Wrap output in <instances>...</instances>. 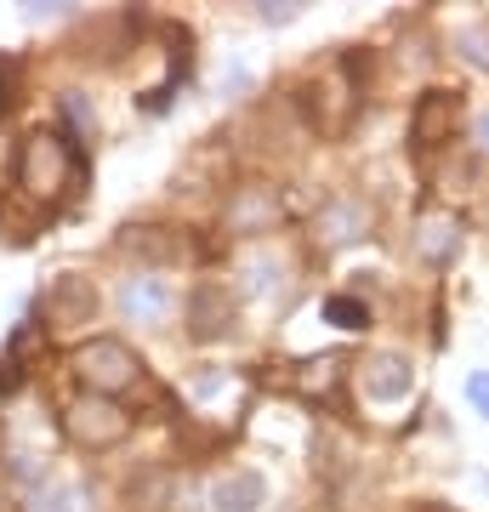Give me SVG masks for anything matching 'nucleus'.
Returning <instances> with one entry per match:
<instances>
[{
  "label": "nucleus",
  "mask_w": 489,
  "mask_h": 512,
  "mask_svg": "<svg viewBox=\"0 0 489 512\" xmlns=\"http://www.w3.org/2000/svg\"><path fill=\"white\" fill-rule=\"evenodd\" d=\"M0 507H6V484H0Z\"/></svg>",
  "instance_id": "27"
},
{
  "label": "nucleus",
  "mask_w": 489,
  "mask_h": 512,
  "mask_svg": "<svg viewBox=\"0 0 489 512\" xmlns=\"http://www.w3.org/2000/svg\"><path fill=\"white\" fill-rule=\"evenodd\" d=\"M182 330H188V342H228L239 330V302L228 285L217 279H200L188 302H182Z\"/></svg>",
  "instance_id": "4"
},
{
  "label": "nucleus",
  "mask_w": 489,
  "mask_h": 512,
  "mask_svg": "<svg viewBox=\"0 0 489 512\" xmlns=\"http://www.w3.org/2000/svg\"><path fill=\"white\" fill-rule=\"evenodd\" d=\"M279 217H285V205H279V188L268 183H245L228 200V234H268V228H279Z\"/></svg>",
  "instance_id": "8"
},
{
  "label": "nucleus",
  "mask_w": 489,
  "mask_h": 512,
  "mask_svg": "<svg viewBox=\"0 0 489 512\" xmlns=\"http://www.w3.org/2000/svg\"><path fill=\"white\" fill-rule=\"evenodd\" d=\"M18 171V148H12V137H6V126H0V194H6V177Z\"/></svg>",
  "instance_id": "24"
},
{
  "label": "nucleus",
  "mask_w": 489,
  "mask_h": 512,
  "mask_svg": "<svg viewBox=\"0 0 489 512\" xmlns=\"http://www.w3.org/2000/svg\"><path fill=\"white\" fill-rule=\"evenodd\" d=\"M410 245H416V256L427 268H450L455 256H461V217H450V211H421Z\"/></svg>",
  "instance_id": "9"
},
{
  "label": "nucleus",
  "mask_w": 489,
  "mask_h": 512,
  "mask_svg": "<svg viewBox=\"0 0 489 512\" xmlns=\"http://www.w3.org/2000/svg\"><path fill=\"white\" fill-rule=\"evenodd\" d=\"M74 376L86 382V393H126V387L143 382V359L126 348V342H114V336H97V342H80L74 348Z\"/></svg>",
  "instance_id": "2"
},
{
  "label": "nucleus",
  "mask_w": 489,
  "mask_h": 512,
  "mask_svg": "<svg viewBox=\"0 0 489 512\" xmlns=\"http://www.w3.org/2000/svg\"><path fill=\"white\" fill-rule=\"evenodd\" d=\"M313 228H319V245H325V251H342V245H359V239L376 228V211H370L359 194H336V200L319 211Z\"/></svg>",
  "instance_id": "6"
},
{
  "label": "nucleus",
  "mask_w": 489,
  "mask_h": 512,
  "mask_svg": "<svg viewBox=\"0 0 489 512\" xmlns=\"http://www.w3.org/2000/svg\"><path fill=\"white\" fill-rule=\"evenodd\" d=\"M6 473L18 478V484H46V461L40 456H12L6 461Z\"/></svg>",
  "instance_id": "22"
},
{
  "label": "nucleus",
  "mask_w": 489,
  "mask_h": 512,
  "mask_svg": "<svg viewBox=\"0 0 489 512\" xmlns=\"http://www.w3.org/2000/svg\"><path fill=\"white\" fill-rule=\"evenodd\" d=\"M455 131H461V92H444V86L421 92L416 114H410V143L416 148H444Z\"/></svg>",
  "instance_id": "5"
},
{
  "label": "nucleus",
  "mask_w": 489,
  "mask_h": 512,
  "mask_svg": "<svg viewBox=\"0 0 489 512\" xmlns=\"http://www.w3.org/2000/svg\"><path fill=\"white\" fill-rule=\"evenodd\" d=\"M450 46H455V57H461L467 69L489 74V23H461V29L450 35Z\"/></svg>",
  "instance_id": "14"
},
{
  "label": "nucleus",
  "mask_w": 489,
  "mask_h": 512,
  "mask_svg": "<svg viewBox=\"0 0 489 512\" xmlns=\"http://www.w3.org/2000/svg\"><path fill=\"white\" fill-rule=\"evenodd\" d=\"M69 12H74V6H69V0H23V18H29V23H46V18H69Z\"/></svg>",
  "instance_id": "21"
},
{
  "label": "nucleus",
  "mask_w": 489,
  "mask_h": 512,
  "mask_svg": "<svg viewBox=\"0 0 489 512\" xmlns=\"http://www.w3.org/2000/svg\"><path fill=\"white\" fill-rule=\"evenodd\" d=\"M256 18L262 23H296L302 18V0H256Z\"/></svg>",
  "instance_id": "20"
},
{
  "label": "nucleus",
  "mask_w": 489,
  "mask_h": 512,
  "mask_svg": "<svg viewBox=\"0 0 489 512\" xmlns=\"http://www.w3.org/2000/svg\"><path fill=\"white\" fill-rule=\"evenodd\" d=\"M114 302L126 313V325H160L165 313H171V291H165L160 274H131Z\"/></svg>",
  "instance_id": "10"
},
{
  "label": "nucleus",
  "mask_w": 489,
  "mask_h": 512,
  "mask_svg": "<svg viewBox=\"0 0 489 512\" xmlns=\"http://www.w3.org/2000/svg\"><path fill=\"white\" fill-rule=\"evenodd\" d=\"M217 387H222V376H217V370H205V376H200V387H194V393H200V399H211Z\"/></svg>",
  "instance_id": "26"
},
{
  "label": "nucleus",
  "mask_w": 489,
  "mask_h": 512,
  "mask_svg": "<svg viewBox=\"0 0 489 512\" xmlns=\"http://www.w3.org/2000/svg\"><path fill=\"white\" fill-rule=\"evenodd\" d=\"M268 507V478L256 467H239V473H222L211 484V512H262Z\"/></svg>",
  "instance_id": "11"
},
{
  "label": "nucleus",
  "mask_w": 489,
  "mask_h": 512,
  "mask_svg": "<svg viewBox=\"0 0 489 512\" xmlns=\"http://www.w3.org/2000/svg\"><path fill=\"white\" fill-rule=\"evenodd\" d=\"M472 143H478V154L489 160V109L478 114V120H472Z\"/></svg>",
  "instance_id": "25"
},
{
  "label": "nucleus",
  "mask_w": 489,
  "mask_h": 512,
  "mask_svg": "<svg viewBox=\"0 0 489 512\" xmlns=\"http://www.w3.org/2000/svg\"><path fill=\"white\" fill-rule=\"evenodd\" d=\"M325 325H336V330H364L370 325V308H364L359 296H325Z\"/></svg>",
  "instance_id": "16"
},
{
  "label": "nucleus",
  "mask_w": 489,
  "mask_h": 512,
  "mask_svg": "<svg viewBox=\"0 0 489 512\" xmlns=\"http://www.w3.org/2000/svg\"><path fill=\"white\" fill-rule=\"evenodd\" d=\"M18 86H23V63H18V52H0V114L18 103Z\"/></svg>",
  "instance_id": "19"
},
{
  "label": "nucleus",
  "mask_w": 489,
  "mask_h": 512,
  "mask_svg": "<svg viewBox=\"0 0 489 512\" xmlns=\"http://www.w3.org/2000/svg\"><path fill=\"white\" fill-rule=\"evenodd\" d=\"M35 512H86V484H57L35 495Z\"/></svg>",
  "instance_id": "17"
},
{
  "label": "nucleus",
  "mask_w": 489,
  "mask_h": 512,
  "mask_svg": "<svg viewBox=\"0 0 489 512\" xmlns=\"http://www.w3.org/2000/svg\"><path fill=\"white\" fill-rule=\"evenodd\" d=\"M57 114H63V126H69L74 137H97V109H91L86 92H63L57 97Z\"/></svg>",
  "instance_id": "15"
},
{
  "label": "nucleus",
  "mask_w": 489,
  "mask_h": 512,
  "mask_svg": "<svg viewBox=\"0 0 489 512\" xmlns=\"http://www.w3.org/2000/svg\"><path fill=\"white\" fill-rule=\"evenodd\" d=\"M46 308H52V325H86L91 313H97V285L80 274H63V279H52Z\"/></svg>",
  "instance_id": "12"
},
{
  "label": "nucleus",
  "mask_w": 489,
  "mask_h": 512,
  "mask_svg": "<svg viewBox=\"0 0 489 512\" xmlns=\"http://www.w3.org/2000/svg\"><path fill=\"white\" fill-rule=\"evenodd\" d=\"M239 274H245V291L251 296H273L279 285H285V262L273 251H251L245 262H239Z\"/></svg>",
  "instance_id": "13"
},
{
  "label": "nucleus",
  "mask_w": 489,
  "mask_h": 512,
  "mask_svg": "<svg viewBox=\"0 0 489 512\" xmlns=\"http://www.w3.org/2000/svg\"><path fill=\"white\" fill-rule=\"evenodd\" d=\"M126 251H137V256H154V262H165V256L177 251V245L165 239V228H126Z\"/></svg>",
  "instance_id": "18"
},
{
  "label": "nucleus",
  "mask_w": 489,
  "mask_h": 512,
  "mask_svg": "<svg viewBox=\"0 0 489 512\" xmlns=\"http://www.w3.org/2000/svg\"><path fill=\"white\" fill-rule=\"evenodd\" d=\"M63 433L86 450H114L131 433V410L103 399V393H80V399L63 404Z\"/></svg>",
  "instance_id": "3"
},
{
  "label": "nucleus",
  "mask_w": 489,
  "mask_h": 512,
  "mask_svg": "<svg viewBox=\"0 0 489 512\" xmlns=\"http://www.w3.org/2000/svg\"><path fill=\"white\" fill-rule=\"evenodd\" d=\"M359 387H364V399L370 404H399L410 387H416V365L404 359V353H370L359 365Z\"/></svg>",
  "instance_id": "7"
},
{
  "label": "nucleus",
  "mask_w": 489,
  "mask_h": 512,
  "mask_svg": "<svg viewBox=\"0 0 489 512\" xmlns=\"http://www.w3.org/2000/svg\"><path fill=\"white\" fill-rule=\"evenodd\" d=\"M80 183H86V160H80V148H74L69 131L40 126L18 143V188L35 205H57Z\"/></svg>",
  "instance_id": "1"
},
{
  "label": "nucleus",
  "mask_w": 489,
  "mask_h": 512,
  "mask_svg": "<svg viewBox=\"0 0 489 512\" xmlns=\"http://www.w3.org/2000/svg\"><path fill=\"white\" fill-rule=\"evenodd\" d=\"M467 404L489 416V370H472V376H467Z\"/></svg>",
  "instance_id": "23"
}]
</instances>
